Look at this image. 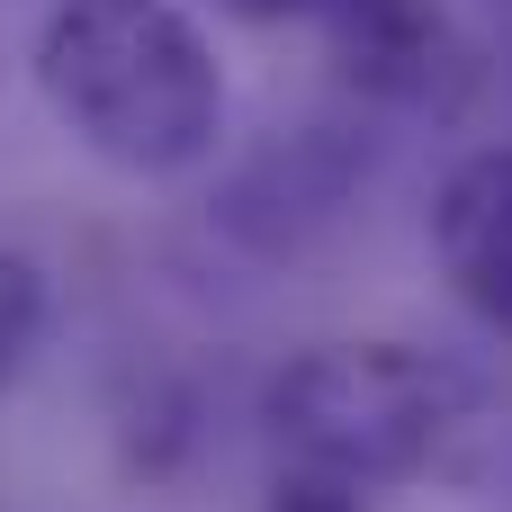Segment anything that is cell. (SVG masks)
Instances as JSON below:
<instances>
[{
	"label": "cell",
	"mask_w": 512,
	"mask_h": 512,
	"mask_svg": "<svg viewBox=\"0 0 512 512\" xmlns=\"http://www.w3.org/2000/svg\"><path fill=\"white\" fill-rule=\"evenodd\" d=\"M432 252L459 288V306L512 342V144L468 153L432 198Z\"/></svg>",
	"instance_id": "obj_3"
},
{
	"label": "cell",
	"mask_w": 512,
	"mask_h": 512,
	"mask_svg": "<svg viewBox=\"0 0 512 512\" xmlns=\"http://www.w3.org/2000/svg\"><path fill=\"white\" fill-rule=\"evenodd\" d=\"M36 333H45V270L27 252H0V378L36 351Z\"/></svg>",
	"instance_id": "obj_5"
},
{
	"label": "cell",
	"mask_w": 512,
	"mask_h": 512,
	"mask_svg": "<svg viewBox=\"0 0 512 512\" xmlns=\"http://www.w3.org/2000/svg\"><path fill=\"white\" fill-rule=\"evenodd\" d=\"M234 9L324 36L333 63L369 90H423L441 72V45H450L441 0H234Z\"/></svg>",
	"instance_id": "obj_4"
},
{
	"label": "cell",
	"mask_w": 512,
	"mask_h": 512,
	"mask_svg": "<svg viewBox=\"0 0 512 512\" xmlns=\"http://www.w3.org/2000/svg\"><path fill=\"white\" fill-rule=\"evenodd\" d=\"M261 423L306 477L405 486L459 459L477 432V387L414 342H315L270 378Z\"/></svg>",
	"instance_id": "obj_2"
},
{
	"label": "cell",
	"mask_w": 512,
	"mask_h": 512,
	"mask_svg": "<svg viewBox=\"0 0 512 512\" xmlns=\"http://www.w3.org/2000/svg\"><path fill=\"white\" fill-rule=\"evenodd\" d=\"M27 63L54 126L126 180L198 171L225 135V63L171 0H54Z\"/></svg>",
	"instance_id": "obj_1"
},
{
	"label": "cell",
	"mask_w": 512,
	"mask_h": 512,
	"mask_svg": "<svg viewBox=\"0 0 512 512\" xmlns=\"http://www.w3.org/2000/svg\"><path fill=\"white\" fill-rule=\"evenodd\" d=\"M270 512H369V504H360V486H342V477H306V468H288L279 495H270Z\"/></svg>",
	"instance_id": "obj_6"
}]
</instances>
